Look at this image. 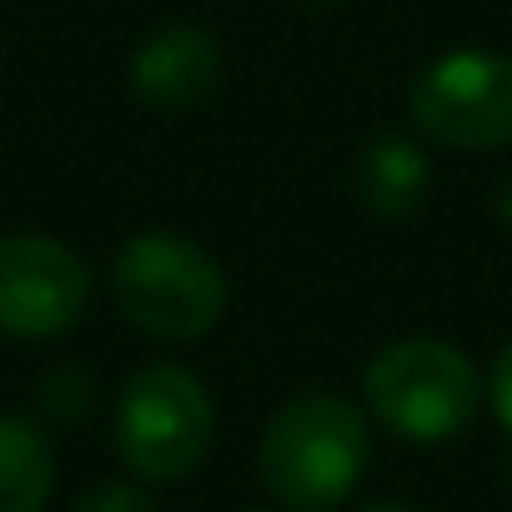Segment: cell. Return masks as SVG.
<instances>
[{
  "label": "cell",
  "instance_id": "obj_1",
  "mask_svg": "<svg viewBox=\"0 0 512 512\" xmlns=\"http://www.w3.org/2000/svg\"><path fill=\"white\" fill-rule=\"evenodd\" d=\"M367 457V417L337 392H302L272 412L256 442V477L287 512H332L362 482Z\"/></svg>",
  "mask_w": 512,
  "mask_h": 512
},
{
  "label": "cell",
  "instance_id": "obj_2",
  "mask_svg": "<svg viewBox=\"0 0 512 512\" xmlns=\"http://www.w3.org/2000/svg\"><path fill=\"white\" fill-rule=\"evenodd\" d=\"M111 297L121 317L161 342L206 337L226 312V272L191 236L141 231L111 262Z\"/></svg>",
  "mask_w": 512,
  "mask_h": 512
},
{
  "label": "cell",
  "instance_id": "obj_3",
  "mask_svg": "<svg viewBox=\"0 0 512 512\" xmlns=\"http://www.w3.org/2000/svg\"><path fill=\"white\" fill-rule=\"evenodd\" d=\"M362 397H367V412L392 437L432 447L472 427L482 407V382L462 347L442 337H407V342L382 347L367 362Z\"/></svg>",
  "mask_w": 512,
  "mask_h": 512
},
{
  "label": "cell",
  "instance_id": "obj_4",
  "mask_svg": "<svg viewBox=\"0 0 512 512\" xmlns=\"http://www.w3.org/2000/svg\"><path fill=\"white\" fill-rule=\"evenodd\" d=\"M211 432H216L211 397L186 367L171 362L141 367L116 397V422H111L116 452L146 482L186 477L206 457Z\"/></svg>",
  "mask_w": 512,
  "mask_h": 512
},
{
  "label": "cell",
  "instance_id": "obj_5",
  "mask_svg": "<svg viewBox=\"0 0 512 512\" xmlns=\"http://www.w3.org/2000/svg\"><path fill=\"white\" fill-rule=\"evenodd\" d=\"M412 126L447 151L512 146V61L497 51H447L407 86Z\"/></svg>",
  "mask_w": 512,
  "mask_h": 512
},
{
  "label": "cell",
  "instance_id": "obj_6",
  "mask_svg": "<svg viewBox=\"0 0 512 512\" xmlns=\"http://www.w3.org/2000/svg\"><path fill=\"white\" fill-rule=\"evenodd\" d=\"M91 297V267L81 256L36 231L0 236V332L56 337L81 322Z\"/></svg>",
  "mask_w": 512,
  "mask_h": 512
},
{
  "label": "cell",
  "instance_id": "obj_7",
  "mask_svg": "<svg viewBox=\"0 0 512 512\" xmlns=\"http://www.w3.org/2000/svg\"><path fill=\"white\" fill-rule=\"evenodd\" d=\"M221 71H226V56L201 26H161L131 51L126 81L141 106L186 111L216 91Z\"/></svg>",
  "mask_w": 512,
  "mask_h": 512
},
{
  "label": "cell",
  "instance_id": "obj_8",
  "mask_svg": "<svg viewBox=\"0 0 512 512\" xmlns=\"http://www.w3.org/2000/svg\"><path fill=\"white\" fill-rule=\"evenodd\" d=\"M352 191L372 216H412L432 191L427 151L412 136H397V131L372 136L352 161Z\"/></svg>",
  "mask_w": 512,
  "mask_h": 512
},
{
  "label": "cell",
  "instance_id": "obj_9",
  "mask_svg": "<svg viewBox=\"0 0 512 512\" xmlns=\"http://www.w3.org/2000/svg\"><path fill=\"white\" fill-rule=\"evenodd\" d=\"M56 487V452L26 417H0V512H46Z\"/></svg>",
  "mask_w": 512,
  "mask_h": 512
},
{
  "label": "cell",
  "instance_id": "obj_10",
  "mask_svg": "<svg viewBox=\"0 0 512 512\" xmlns=\"http://www.w3.org/2000/svg\"><path fill=\"white\" fill-rule=\"evenodd\" d=\"M76 512H156V507H151V497H146L141 487H131V482H101V487H91V492L76 502Z\"/></svg>",
  "mask_w": 512,
  "mask_h": 512
},
{
  "label": "cell",
  "instance_id": "obj_11",
  "mask_svg": "<svg viewBox=\"0 0 512 512\" xmlns=\"http://www.w3.org/2000/svg\"><path fill=\"white\" fill-rule=\"evenodd\" d=\"M487 397H492V412H497V422L512 432V342L497 352V367H492Z\"/></svg>",
  "mask_w": 512,
  "mask_h": 512
},
{
  "label": "cell",
  "instance_id": "obj_12",
  "mask_svg": "<svg viewBox=\"0 0 512 512\" xmlns=\"http://www.w3.org/2000/svg\"><path fill=\"white\" fill-rule=\"evenodd\" d=\"M492 211H497V221H502V226H512V176L497 186V196H492Z\"/></svg>",
  "mask_w": 512,
  "mask_h": 512
},
{
  "label": "cell",
  "instance_id": "obj_13",
  "mask_svg": "<svg viewBox=\"0 0 512 512\" xmlns=\"http://www.w3.org/2000/svg\"><path fill=\"white\" fill-rule=\"evenodd\" d=\"M362 512H412L407 502H372V507H362Z\"/></svg>",
  "mask_w": 512,
  "mask_h": 512
},
{
  "label": "cell",
  "instance_id": "obj_14",
  "mask_svg": "<svg viewBox=\"0 0 512 512\" xmlns=\"http://www.w3.org/2000/svg\"><path fill=\"white\" fill-rule=\"evenodd\" d=\"M246 512H267V507H246Z\"/></svg>",
  "mask_w": 512,
  "mask_h": 512
}]
</instances>
